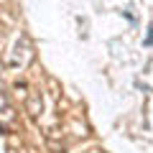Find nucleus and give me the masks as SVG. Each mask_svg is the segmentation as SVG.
Returning <instances> with one entry per match:
<instances>
[{
    "label": "nucleus",
    "mask_w": 153,
    "mask_h": 153,
    "mask_svg": "<svg viewBox=\"0 0 153 153\" xmlns=\"http://www.w3.org/2000/svg\"><path fill=\"white\" fill-rule=\"evenodd\" d=\"M0 125H16V110L3 89H0Z\"/></svg>",
    "instance_id": "f257e3e1"
},
{
    "label": "nucleus",
    "mask_w": 153,
    "mask_h": 153,
    "mask_svg": "<svg viewBox=\"0 0 153 153\" xmlns=\"http://www.w3.org/2000/svg\"><path fill=\"white\" fill-rule=\"evenodd\" d=\"M92 153H105V151H92Z\"/></svg>",
    "instance_id": "f03ea898"
}]
</instances>
